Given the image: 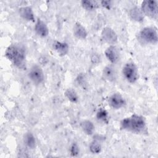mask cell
<instances>
[{
  "label": "cell",
  "mask_w": 158,
  "mask_h": 158,
  "mask_svg": "<svg viewBox=\"0 0 158 158\" xmlns=\"http://www.w3.org/2000/svg\"><path fill=\"white\" fill-rule=\"evenodd\" d=\"M23 141L25 144L31 149H33L36 147V139L33 133L31 132H28L25 134Z\"/></svg>",
  "instance_id": "2e32d148"
},
{
  "label": "cell",
  "mask_w": 158,
  "mask_h": 158,
  "mask_svg": "<svg viewBox=\"0 0 158 158\" xmlns=\"http://www.w3.org/2000/svg\"><path fill=\"white\" fill-rule=\"evenodd\" d=\"M101 4L105 8L110 9L111 7V1H101Z\"/></svg>",
  "instance_id": "603a6c76"
},
{
  "label": "cell",
  "mask_w": 158,
  "mask_h": 158,
  "mask_svg": "<svg viewBox=\"0 0 158 158\" xmlns=\"http://www.w3.org/2000/svg\"><path fill=\"white\" fill-rule=\"evenodd\" d=\"M120 127L123 130L134 133H142L146 129V123L143 116L133 114L121 120Z\"/></svg>",
  "instance_id": "7a4b0ae2"
},
{
  "label": "cell",
  "mask_w": 158,
  "mask_h": 158,
  "mask_svg": "<svg viewBox=\"0 0 158 158\" xmlns=\"http://www.w3.org/2000/svg\"><path fill=\"white\" fill-rule=\"evenodd\" d=\"M36 33L41 37H46L49 34V29L46 24L41 19H38L35 26Z\"/></svg>",
  "instance_id": "30bf717a"
},
{
  "label": "cell",
  "mask_w": 158,
  "mask_h": 158,
  "mask_svg": "<svg viewBox=\"0 0 158 158\" xmlns=\"http://www.w3.org/2000/svg\"><path fill=\"white\" fill-rule=\"evenodd\" d=\"M28 77L34 85L41 84L44 79L43 69L38 65H33L28 72Z\"/></svg>",
  "instance_id": "8992f818"
},
{
  "label": "cell",
  "mask_w": 158,
  "mask_h": 158,
  "mask_svg": "<svg viewBox=\"0 0 158 158\" xmlns=\"http://www.w3.org/2000/svg\"><path fill=\"white\" fill-rule=\"evenodd\" d=\"M70 154L72 156H78V154H79V152H80V149H79V148H78V145L77 144V143H73L70 146Z\"/></svg>",
  "instance_id": "7402d4cb"
},
{
  "label": "cell",
  "mask_w": 158,
  "mask_h": 158,
  "mask_svg": "<svg viewBox=\"0 0 158 158\" xmlns=\"http://www.w3.org/2000/svg\"><path fill=\"white\" fill-rule=\"evenodd\" d=\"M90 151L93 154H99L101 151V145L97 140H93L89 146Z\"/></svg>",
  "instance_id": "44dd1931"
},
{
  "label": "cell",
  "mask_w": 158,
  "mask_h": 158,
  "mask_svg": "<svg viewBox=\"0 0 158 158\" xmlns=\"http://www.w3.org/2000/svg\"><path fill=\"white\" fill-rule=\"evenodd\" d=\"M108 103L112 108L119 109L126 104V101L120 93H114L109 98Z\"/></svg>",
  "instance_id": "ba28073f"
},
{
  "label": "cell",
  "mask_w": 158,
  "mask_h": 158,
  "mask_svg": "<svg viewBox=\"0 0 158 158\" xmlns=\"http://www.w3.org/2000/svg\"><path fill=\"white\" fill-rule=\"evenodd\" d=\"M102 75L104 78L109 81H114L116 79V72L115 69L111 65H107L104 67Z\"/></svg>",
  "instance_id": "9a60e30c"
},
{
  "label": "cell",
  "mask_w": 158,
  "mask_h": 158,
  "mask_svg": "<svg viewBox=\"0 0 158 158\" xmlns=\"http://www.w3.org/2000/svg\"><path fill=\"white\" fill-rule=\"evenodd\" d=\"M6 57L17 68L23 69L26 67V52L25 48L18 44L10 45L6 50Z\"/></svg>",
  "instance_id": "6da1fadb"
},
{
  "label": "cell",
  "mask_w": 158,
  "mask_h": 158,
  "mask_svg": "<svg viewBox=\"0 0 158 158\" xmlns=\"http://www.w3.org/2000/svg\"><path fill=\"white\" fill-rule=\"evenodd\" d=\"M80 127L83 131L88 135H93L94 130V126L92 122L88 120H85L80 123Z\"/></svg>",
  "instance_id": "e0dca14e"
},
{
  "label": "cell",
  "mask_w": 158,
  "mask_h": 158,
  "mask_svg": "<svg viewBox=\"0 0 158 158\" xmlns=\"http://www.w3.org/2000/svg\"><path fill=\"white\" fill-rule=\"evenodd\" d=\"M65 97L69 101L73 103H77L78 101V96L76 91L72 88H68L64 93Z\"/></svg>",
  "instance_id": "d6986e66"
},
{
  "label": "cell",
  "mask_w": 158,
  "mask_h": 158,
  "mask_svg": "<svg viewBox=\"0 0 158 158\" xmlns=\"http://www.w3.org/2000/svg\"><path fill=\"white\" fill-rule=\"evenodd\" d=\"M73 35L78 39L84 40L87 37L88 33L85 28L80 23L75 22L73 27Z\"/></svg>",
  "instance_id": "8fae6325"
},
{
  "label": "cell",
  "mask_w": 158,
  "mask_h": 158,
  "mask_svg": "<svg viewBox=\"0 0 158 158\" xmlns=\"http://www.w3.org/2000/svg\"><path fill=\"white\" fill-rule=\"evenodd\" d=\"M53 48L60 56H64L69 52V45L65 42L55 41L53 43Z\"/></svg>",
  "instance_id": "4fadbf2b"
},
{
  "label": "cell",
  "mask_w": 158,
  "mask_h": 158,
  "mask_svg": "<svg viewBox=\"0 0 158 158\" xmlns=\"http://www.w3.org/2000/svg\"><path fill=\"white\" fill-rule=\"evenodd\" d=\"M105 56L112 64L117 63L120 59V54L118 49L114 45H110L105 51Z\"/></svg>",
  "instance_id": "9c48e42d"
},
{
  "label": "cell",
  "mask_w": 158,
  "mask_h": 158,
  "mask_svg": "<svg viewBox=\"0 0 158 158\" xmlns=\"http://www.w3.org/2000/svg\"><path fill=\"white\" fill-rule=\"evenodd\" d=\"M101 37L103 41L107 43L113 45L117 42L118 37L115 31L110 27H105L101 31Z\"/></svg>",
  "instance_id": "52a82bcc"
},
{
  "label": "cell",
  "mask_w": 158,
  "mask_h": 158,
  "mask_svg": "<svg viewBox=\"0 0 158 158\" xmlns=\"http://www.w3.org/2000/svg\"><path fill=\"white\" fill-rule=\"evenodd\" d=\"M129 15L134 21L141 22L144 20V14L141 9L138 7H132L129 11Z\"/></svg>",
  "instance_id": "5bb4252c"
},
{
  "label": "cell",
  "mask_w": 158,
  "mask_h": 158,
  "mask_svg": "<svg viewBox=\"0 0 158 158\" xmlns=\"http://www.w3.org/2000/svg\"><path fill=\"white\" fill-rule=\"evenodd\" d=\"M138 40L144 44H156L158 41L157 29L155 27H146L140 30L138 34Z\"/></svg>",
  "instance_id": "3957f363"
},
{
  "label": "cell",
  "mask_w": 158,
  "mask_h": 158,
  "mask_svg": "<svg viewBox=\"0 0 158 158\" xmlns=\"http://www.w3.org/2000/svg\"><path fill=\"white\" fill-rule=\"evenodd\" d=\"M19 13L20 16L24 20L27 21L34 22L35 16L32 9L28 6L22 7L19 9Z\"/></svg>",
  "instance_id": "7c38bea8"
},
{
  "label": "cell",
  "mask_w": 158,
  "mask_h": 158,
  "mask_svg": "<svg viewBox=\"0 0 158 158\" xmlns=\"http://www.w3.org/2000/svg\"><path fill=\"white\" fill-rule=\"evenodd\" d=\"M122 73L126 80L130 83H135L139 78L137 67L131 62L125 64L122 69Z\"/></svg>",
  "instance_id": "5b68a950"
},
{
  "label": "cell",
  "mask_w": 158,
  "mask_h": 158,
  "mask_svg": "<svg viewBox=\"0 0 158 158\" xmlns=\"http://www.w3.org/2000/svg\"><path fill=\"white\" fill-rule=\"evenodd\" d=\"M141 10L144 15L153 19H157L158 15V3L157 1L146 0L142 2Z\"/></svg>",
  "instance_id": "277c9868"
},
{
  "label": "cell",
  "mask_w": 158,
  "mask_h": 158,
  "mask_svg": "<svg viewBox=\"0 0 158 158\" xmlns=\"http://www.w3.org/2000/svg\"><path fill=\"white\" fill-rule=\"evenodd\" d=\"M81 6L87 10H93L99 7L98 2L96 1L83 0L81 1Z\"/></svg>",
  "instance_id": "ac0fdd59"
},
{
  "label": "cell",
  "mask_w": 158,
  "mask_h": 158,
  "mask_svg": "<svg viewBox=\"0 0 158 158\" xmlns=\"http://www.w3.org/2000/svg\"><path fill=\"white\" fill-rule=\"evenodd\" d=\"M96 118L98 120H100L102 122H104L106 123H108V121H109L108 113L105 109L102 108H100L98 110L96 113Z\"/></svg>",
  "instance_id": "ffe728a7"
}]
</instances>
